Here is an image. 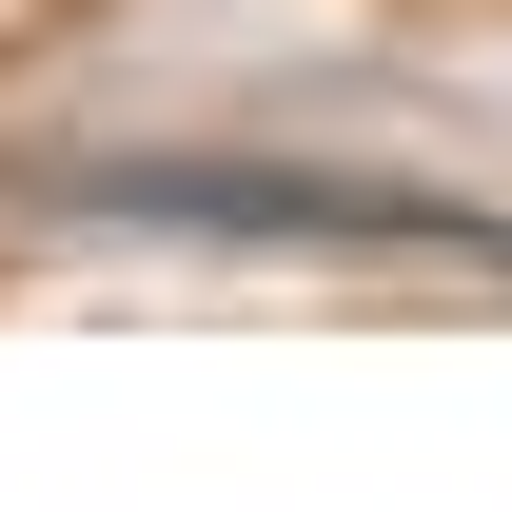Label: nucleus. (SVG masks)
I'll return each instance as SVG.
<instances>
[{"label":"nucleus","instance_id":"nucleus-1","mask_svg":"<svg viewBox=\"0 0 512 512\" xmlns=\"http://www.w3.org/2000/svg\"><path fill=\"white\" fill-rule=\"evenodd\" d=\"M79 217H138V237H237V256H473L512 276V217L414 178H335V158H79Z\"/></svg>","mask_w":512,"mask_h":512}]
</instances>
